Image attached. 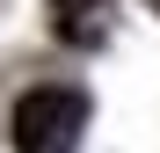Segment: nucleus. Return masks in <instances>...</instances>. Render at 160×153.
<instances>
[{"instance_id": "obj_1", "label": "nucleus", "mask_w": 160, "mask_h": 153, "mask_svg": "<svg viewBox=\"0 0 160 153\" xmlns=\"http://www.w3.org/2000/svg\"><path fill=\"white\" fill-rule=\"evenodd\" d=\"M80 124H88V95L80 88H29L15 102V153H73Z\"/></svg>"}, {"instance_id": "obj_2", "label": "nucleus", "mask_w": 160, "mask_h": 153, "mask_svg": "<svg viewBox=\"0 0 160 153\" xmlns=\"http://www.w3.org/2000/svg\"><path fill=\"white\" fill-rule=\"evenodd\" d=\"M51 29L73 37V44H95L102 37V0H51Z\"/></svg>"}, {"instance_id": "obj_3", "label": "nucleus", "mask_w": 160, "mask_h": 153, "mask_svg": "<svg viewBox=\"0 0 160 153\" xmlns=\"http://www.w3.org/2000/svg\"><path fill=\"white\" fill-rule=\"evenodd\" d=\"M153 8H160V0H153Z\"/></svg>"}]
</instances>
